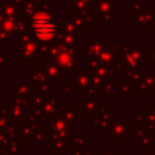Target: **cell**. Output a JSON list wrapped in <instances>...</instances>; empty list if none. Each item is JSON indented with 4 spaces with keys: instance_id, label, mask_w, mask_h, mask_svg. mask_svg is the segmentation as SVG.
<instances>
[{
    "instance_id": "6da1fadb",
    "label": "cell",
    "mask_w": 155,
    "mask_h": 155,
    "mask_svg": "<svg viewBox=\"0 0 155 155\" xmlns=\"http://www.w3.org/2000/svg\"><path fill=\"white\" fill-rule=\"evenodd\" d=\"M33 30L36 34V36L40 40H45L48 41L53 38V35L56 34V27L54 23L52 21L51 17H48L47 15L40 13L38 16H35L33 18Z\"/></svg>"
}]
</instances>
